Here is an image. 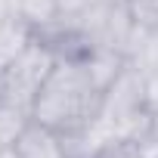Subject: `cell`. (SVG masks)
I'll use <instances>...</instances> for the list:
<instances>
[{
	"label": "cell",
	"mask_w": 158,
	"mask_h": 158,
	"mask_svg": "<svg viewBox=\"0 0 158 158\" xmlns=\"http://www.w3.org/2000/svg\"><path fill=\"white\" fill-rule=\"evenodd\" d=\"M130 59L115 53L90 56H56V65L40 87V96L31 109V121L50 127L62 139H74L93 127L106 87Z\"/></svg>",
	"instance_id": "cell-1"
},
{
	"label": "cell",
	"mask_w": 158,
	"mask_h": 158,
	"mask_svg": "<svg viewBox=\"0 0 158 158\" xmlns=\"http://www.w3.org/2000/svg\"><path fill=\"white\" fill-rule=\"evenodd\" d=\"M149 127H152V106L146 93V74L133 62H127L115 74V81L106 87L102 109L93 127L74 139H65V146L74 158H90L109 139H143L146 143Z\"/></svg>",
	"instance_id": "cell-2"
},
{
	"label": "cell",
	"mask_w": 158,
	"mask_h": 158,
	"mask_svg": "<svg viewBox=\"0 0 158 158\" xmlns=\"http://www.w3.org/2000/svg\"><path fill=\"white\" fill-rule=\"evenodd\" d=\"M56 65V53L34 34V40L0 68V109L31 118V109L40 96V87Z\"/></svg>",
	"instance_id": "cell-3"
},
{
	"label": "cell",
	"mask_w": 158,
	"mask_h": 158,
	"mask_svg": "<svg viewBox=\"0 0 158 158\" xmlns=\"http://www.w3.org/2000/svg\"><path fill=\"white\" fill-rule=\"evenodd\" d=\"M13 149H16V158H71L65 139L59 133H53L50 127L31 121V118L19 130Z\"/></svg>",
	"instance_id": "cell-4"
},
{
	"label": "cell",
	"mask_w": 158,
	"mask_h": 158,
	"mask_svg": "<svg viewBox=\"0 0 158 158\" xmlns=\"http://www.w3.org/2000/svg\"><path fill=\"white\" fill-rule=\"evenodd\" d=\"M31 40H34V28L28 22H22V19L0 22V68L6 62H13Z\"/></svg>",
	"instance_id": "cell-5"
},
{
	"label": "cell",
	"mask_w": 158,
	"mask_h": 158,
	"mask_svg": "<svg viewBox=\"0 0 158 158\" xmlns=\"http://www.w3.org/2000/svg\"><path fill=\"white\" fill-rule=\"evenodd\" d=\"M13 3H16L19 19L28 22L34 31L56 19V0H13Z\"/></svg>",
	"instance_id": "cell-6"
},
{
	"label": "cell",
	"mask_w": 158,
	"mask_h": 158,
	"mask_svg": "<svg viewBox=\"0 0 158 158\" xmlns=\"http://www.w3.org/2000/svg\"><path fill=\"white\" fill-rule=\"evenodd\" d=\"M143 74H155L158 71V31H143L139 44H136V53L130 59Z\"/></svg>",
	"instance_id": "cell-7"
},
{
	"label": "cell",
	"mask_w": 158,
	"mask_h": 158,
	"mask_svg": "<svg viewBox=\"0 0 158 158\" xmlns=\"http://www.w3.org/2000/svg\"><path fill=\"white\" fill-rule=\"evenodd\" d=\"M90 158H146V143L143 139H109Z\"/></svg>",
	"instance_id": "cell-8"
},
{
	"label": "cell",
	"mask_w": 158,
	"mask_h": 158,
	"mask_svg": "<svg viewBox=\"0 0 158 158\" xmlns=\"http://www.w3.org/2000/svg\"><path fill=\"white\" fill-rule=\"evenodd\" d=\"M143 31H158V0H124Z\"/></svg>",
	"instance_id": "cell-9"
},
{
	"label": "cell",
	"mask_w": 158,
	"mask_h": 158,
	"mask_svg": "<svg viewBox=\"0 0 158 158\" xmlns=\"http://www.w3.org/2000/svg\"><path fill=\"white\" fill-rule=\"evenodd\" d=\"M93 3H99V0H56V16H77Z\"/></svg>",
	"instance_id": "cell-10"
},
{
	"label": "cell",
	"mask_w": 158,
	"mask_h": 158,
	"mask_svg": "<svg viewBox=\"0 0 158 158\" xmlns=\"http://www.w3.org/2000/svg\"><path fill=\"white\" fill-rule=\"evenodd\" d=\"M146 93H149V106L158 109V71L155 74H146Z\"/></svg>",
	"instance_id": "cell-11"
},
{
	"label": "cell",
	"mask_w": 158,
	"mask_h": 158,
	"mask_svg": "<svg viewBox=\"0 0 158 158\" xmlns=\"http://www.w3.org/2000/svg\"><path fill=\"white\" fill-rule=\"evenodd\" d=\"M10 19H19L16 3H13V0H0V22H10Z\"/></svg>",
	"instance_id": "cell-12"
},
{
	"label": "cell",
	"mask_w": 158,
	"mask_h": 158,
	"mask_svg": "<svg viewBox=\"0 0 158 158\" xmlns=\"http://www.w3.org/2000/svg\"><path fill=\"white\" fill-rule=\"evenodd\" d=\"M149 139L158 143V109H152V127H149Z\"/></svg>",
	"instance_id": "cell-13"
},
{
	"label": "cell",
	"mask_w": 158,
	"mask_h": 158,
	"mask_svg": "<svg viewBox=\"0 0 158 158\" xmlns=\"http://www.w3.org/2000/svg\"><path fill=\"white\" fill-rule=\"evenodd\" d=\"M146 158H158V143L146 139Z\"/></svg>",
	"instance_id": "cell-14"
},
{
	"label": "cell",
	"mask_w": 158,
	"mask_h": 158,
	"mask_svg": "<svg viewBox=\"0 0 158 158\" xmlns=\"http://www.w3.org/2000/svg\"><path fill=\"white\" fill-rule=\"evenodd\" d=\"M0 158H16V149L13 146H0Z\"/></svg>",
	"instance_id": "cell-15"
},
{
	"label": "cell",
	"mask_w": 158,
	"mask_h": 158,
	"mask_svg": "<svg viewBox=\"0 0 158 158\" xmlns=\"http://www.w3.org/2000/svg\"><path fill=\"white\" fill-rule=\"evenodd\" d=\"M71 158H74V155H71Z\"/></svg>",
	"instance_id": "cell-16"
}]
</instances>
